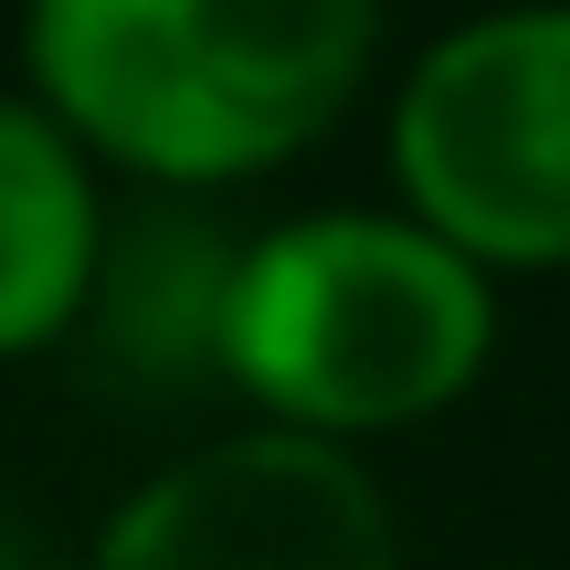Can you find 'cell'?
Listing matches in <instances>:
<instances>
[{"label": "cell", "mask_w": 570, "mask_h": 570, "mask_svg": "<svg viewBox=\"0 0 570 570\" xmlns=\"http://www.w3.org/2000/svg\"><path fill=\"white\" fill-rule=\"evenodd\" d=\"M381 0H32V63L148 169H254L348 96Z\"/></svg>", "instance_id": "1"}, {"label": "cell", "mask_w": 570, "mask_h": 570, "mask_svg": "<svg viewBox=\"0 0 570 570\" xmlns=\"http://www.w3.org/2000/svg\"><path fill=\"white\" fill-rule=\"evenodd\" d=\"M96 570H402L370 475L306 433H244L117 518Z\"/></svg>", "instance_id": "4"}, {"label": "cell", "mask_w": 570, "mask_h": 570, "mask_svg": "<svg viewBox=\"0 0 570 570\" xmlns=\"http://www.w3.org/2000/svg\"><path fill=\"white\" fill-rule=\"evenodd\" d=\"M0 570H21V560H11V550H0Z\"/></svg>", "instance_id": "7"}, {"label": "cell", "mask_w": 570, "mask_h": 570, "mask_svg": "<svg viewBox=\"0 0 570 570\" xmlns=\"http://www.w3.org/2000/svg\"><path fill=\"white\" fill-rule=\"evenodd\" d=\"M223 348L254 391L317 423L444 402L487 348V285L412 223H296L233 275Z\"/></svg>", "instance_id": "2"}, {"label": "cell", "mask_w": 570, "mask_h": 570, "mask_svg": "<svg viewBox=\"0 0 570 570\" xmlns=\"http://www.w3.org/2000/svg\"><path fill=\"white\" fill-rule=\"evenodd\" d=\"M96 275V202L63 138L0 106V348L42 338Z\"/></svg>", "instance_id": "5"}, {"label": "cell", "mask_w": 570, "mask_h": 570, "mask_svg": "<svg viewBox=\"0 0 570 570\" xmlns=\"http://www.w3.org/2000/svg\"><path fill=\"white\" fill-rule=\"evenodd\" d=\"M233 275L223 244L202 223H138L117 254V285H106V348L127 370H180L202 360V338H223L233 317Z\"/></svg>", "instance_id": "6"}, {"label": "cell", "mask_w": 570, "mask_h": 570, "mask_svg": "<svg viewBox=\"0 0 570 570\" xmlns=\"http://www.w3.org/2000/svg\"><path fill=\"white\" fill-rule=\"evenodd\" d=\"M402 169L465 244L570 254V11H497L433 42L402 96Z\"/></svg>", "instance_id": "3"}]
</instances>
